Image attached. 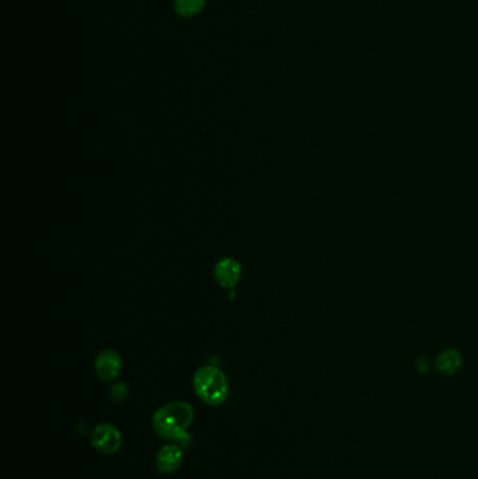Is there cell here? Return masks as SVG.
Wrapping results in <instances>:
<instances>
[{
	"label": "cell",
	"instance_id": "1",
	"mask_svg": "<svg viewBox=\"0 0 478 479\" xmlns=\"http://www.w3.org/2000/svg\"><path fill=\"white\" fill-rule=\"evenodd\" d=\"M193 421V406L184 401H174L154 412L152 424L157 436L164 440L175 442L183 449H187L193 442L191 435L187 432Z\"/></svg>",
	"mask_w": 478,
	"mask_h": 479
},
{
	"label": "cell",
	"instance_id": "6",
	"mask_svg": "<svg viewBox=\"0 0 478 479\" xmlns=\"http://www.w3.org/2000/svg\"><path fill=\"white\" fill-rule=\"evenodd\" d=\"M184 451L180 444H167L156 455V467L161 473H171L183 464Z\"/></svg>",
	"mask_w": 478,
	"mask_h": 479
},
{
	"label": "cell",
	"instance_id": "4",
	"mask_svg": "<svg viewBox=\"0 0 478 479\" xmlns=\"http://www.w3.org/2000/svg\"><path fill=\"white\" fill-rule=\"evenodd\" d=\"M94 369L97 376L104 381H111L118 377L123 369V359L115 350L107 349L98 353L94 362Z\"/></svg>",
	"mask_w": 478,
	"mask_h": 479
},
{
	"label": "cell",
	"instance_id": "7",
	"mask_svg": "<svg viewBox=\"0 0 478 479\" xmlns=\"http://www.w3.org/2000/svg\"><path fill=\"white\" fill-rule=\"evenodd\" d=\"M459 365H460V356L454 350L445 352L438 359V368L443 373H453V372H456Z\"/></svg>",
	"mask_w": 478,
	"mask_h": 479
},
{
	"label": "cell",
	"instance_id": "2",
	"mask_svg": "<svg viewBox=\"0 0 478 479\" xmlns=\"http://www.w3.org/2000/svg\"><path fill=\"white\" fill-rule=\"evenodd\" d=\"M197 395L211 406H219L227 399L229 384L224 373L215 366H204L194 374Z\"/></svg>",
	"mask_w": 478,
	"mask_h": 479
},
{
	"label": "cell",
	"instance_id": "3",
	"mask_svg": "<svg viewBox=\"0 0 478 479\" xmlns=\"http://www.w3.org/2000/svg\"><path fill=\"white\" fill-rule=\"evenodd\" d=\"M91 446L107 455L116 453L123 444V436L114 425L111 424H100L97 425L90 435Z\"/></svg>",
	"mask_w": 478,
	"mask_h": 479
},
{
	"label": "cell",
	"instance_id": "9",
	"mask_svg": "<svg viewBox=\"0 0 478 479\" xmlns=\"http://www.w3.org/2000/svg\"><path fill=\"white\" fill-rule=\"evenodd\" d=\"M130 395V388L125 383H115L109 387V398L115 402H124Z\"/></svg>",
	"mask_w": 478,
	"mask_h": 479
},
{
	"label": "cell",
	"instance_id": "5",
	"mask_svg": "<svg viewBox=\"0 0 478 479\" xmlns=\"http://www.w3.org/2000/svg\"><path fill=\"white\" fill-rule=\"evenodd\" d=\"M242 278V265L233 258H223L215 265V279L224 289H233Z\"/></svg>",
	"mask_w": 478,
	"mask_h": 479
},
{
	"label": "cell",
	"instance_id": "8",
	"mask_svg": "<svg viewBox=\"0 0 478 479\" xmlns=\"http://www.w3.org/2000/svg\"><path fill=\"white\" fill-rule=\"evenodd\" d=\"M204 8V0H175V10L184 17L200 13Z\"/></svg>",
	"mask_w": 478,
	"mask_h": 479
}]
</instances>
